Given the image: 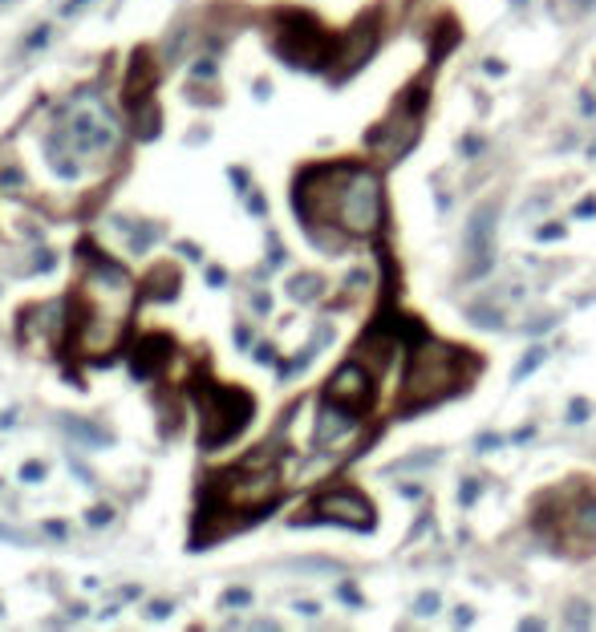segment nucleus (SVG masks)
<instances>
[{"instance_id": "f257e3e1", "label": "nucleus", "mask_w": 596, "mask_h": 632, "mask_svg": "<svg viewBox=\"0 0 596 632\" xmlns=\"http://www.w3.org/2000/svg\"><path fill=\"white\" fill-rule=\"evenodd\" d=\"M293 203L309 231L333 227L337 235H369L382 227V183L361 162L309 167L296 178Z\"/></svg>"}, {"instance_id": "f03ea898", "label": "nucleus", "mask_w": 596, "mask_h": 632, "mask_svg": "<svg viewBox=\"0 0 596 632\" xmlns=\"http://www.w3.org/2000/svg\"><path fill=\"white\" fill-rule=\"evenodd\" d=\"M90 251V280L74 292L69 300V348L77 357H94V361H106L110 353L118 348L122 340V329L131 324V312H134V280L114 264L106 259L98 248L82 243Z\"/></svg>"}, {"instance_id": "7ed1b4c3", "label": "nucleus", "mask_w": 596, "mask_h": 632, "mask_svg": "<svg viewBox=\"0 0 596 632\" xmlns=\"http://www.w3.org/2000/svg\"><path fill=\"white\" fill-rule=\"evenodd\" d=\"M479 373V357L471 348L447 345V340H422V345L410 353L406 377H402V402L398 413H418L426 405H438L447 397L463 393L466 385Z\"/></svg>"}, {"instance_id": "20e7f679", "label": "nucleus", "mask_w": 596, "mask_h": 632, "mask_svg": "<svg viewBox=\"0 0 596 632\" xmlns=\"http://www.w3.org/2000/svg\"><path fill=\"white\" fill-rule=\"evenodd\" d=\"M280 499V470L268 450L244 458L239 466L220 470L207 478L203 502H199V519H260L272 510Z\"/></svg>"}, {"instance_id": "39448f33", "label": "nucleus", "mask_w": 596, "mask_h": 632, "mask_svg": "<svg viewBox=\"0 0 596 632\" xmlns=\"http://www.w3.org/2000/svg\"><path fill=\"white\" fill-rule=\"evenodd\" d=\"M592 483L588 478H572V483L555 486V491H544L536 499V507H531V527L555 551H572V555L596 551V486Z\"/></svg>"}, {"instance_id": "423d86ee", "label": "nucleus", "mask_w": 596, "mask_h": 632, "mask_svg": "<svg viewBox=\"0 0 596 632\" xmlns=\"http://www.w3.org/2000/svg\"><path fill=\"white\" fill-rule=\"evenodd\" d=\"M191 397H195L199 410V446L203 450H215V446H228L236 434H244V426L256 413V397L244 393L236 385H220V381L199 377L191 385Z\"/></svg>"}, {"instance_id": "0eeeda50", "label": "nucleus", "mask_w": 596, "mask_h": 632, "mask_svg": "<svg viewBox=\"0 0 596 632\" xmlns=\"http://www.w3.org/2000/svg\"><path fill=\"white\" fill-rule=\"evenodd\" d=\"M337 45L341 41L333 32H325V24L312 21L309 13H280V57L304 69H325L329 61H337Z\"/></svg>"}, {"instance_id": "6e6552de", "label": "nucleus", "mask_w": 596, "mask_h": 632, "mask_svg": "<svg viewBox=\"0 0 596 632\" xmlns=\"http://www.w3.org/2000/svg\"><path fill=\"white\" fill-rule=\"evenodd\" d=\"M374 381H377V373L369 369L366 361L349 357V361L329 377L325 393H321V405H329V410L345 413V418H353V421L366 418L369 405H374Z\"/></svg>"}, {"instance_id": "1a4fd4ad", "label": "nucleus", "mask_w": 596, "mask_h": 632, "mask_svg": "<svg viewBox=\"0 0 596 632\" xmlns=\"http://www.w3.org/2000/svg\"><path fill=\"white\" fill-rule=\"evenodd\" d=\"M304 519H329V523H345V527H374V502L357 486H333V491L317 494L309 502Z\"/></svg>"}, {"instance_id": "9d476101", "label": "nucleus", "mask_w": 596, "mask_h": 632, "mask_svg": "<svg viewBox=\"0 0 596 632\" xmlns=\"http://www.w3.org/2000/svg\"><path fill=\"white\" fill-rule=\"evenodd\" d=\"M377 45V16H361L357 24L349 29V37H341V45H337V73L333 81H345L353 69H361V65L369 61V53H374Z\"/></svg>"}, {"instance_id": "9b49d317", "label": "nucleus", "mask_w": 596, "mask_h": 632, "mask_svg": "<svg viewBox=\"0 0 596 632\" xmlns=\"http://www.w3.org/2000/svg\"><path fill=\"white\" fill-rule=\"evenodd\" d=\"M155 81H158V69H155V61H150V49H139L134 61H131V69H126V81H122L126 110L150 102V97H155Z\"/></svg>"}, {"instance_id": "f8f14e48", "label": "nucleus", "mask_w": 596, "mask_h": 632, "mask_svg": "<svg viewBox=\"0 0 596 632\" xmlns=\"http://www.w3.org/2000/svg\"><path fill=\"white\" fill-rule=\"evenodd\" d=\"M171 353H175V340L167 337V332L142 337L139 345H134V353H131V369H134V377H155V373L163 369L167 361H171Z\"/></svg>"}, {"instance_id": "ddd939ff", "label": "nucleus", "mask_w": 596, "mask_h": 632, "mask_svg": "<svg viewBox=\"0 0 596 632\" xmlns=\"http://www.w3.org/2000/svg\"><path fill=\"white\" fill-rule=\"evenodd\" d=\"M491 215H495V207L487 203V207H479L474 219H471V231H466V256H471V267H466V275L487 272V264H491V239H487Z\"/></svg>"}, {"instance_id": "4468645a", "label": "nucleus", "mask_w": 596, "mask_h": 632, "mask_svg": "<svg viewBox=\"0 0 596 632\" xmlns=\"http://www.w3.org/2000/svg\"><path fill=\"white\" fill-rule=\"evenodd\" d=\"M317 275H296V280H293V296H301V300H309L312 296V292H317Z\"/></svg>"}, {"instance_id": "2eb2a0df", "label": "nucleus", "mask_w": 596, "mask_h": 632, "mask_svg": "<svg viewBox=\"0 0 596 632\" xmlns=\"http://www.w3.org/2000/svg\"><path fill=\"white\" fill-rule=\"evenodd\" d=\"M110 515H114V510H110V507H94V510H90V515H86V519H90L94 527H102V523H110Z\"/></svg>"}, {"instance_id": "dca6fc26", "label": "nucleus", "mask_w": 596, "mask_h": 632, "mask_svg": "<svg viewBox=\"0 0 596 632\" xmlns=\"http://www.w3.org/2000/svg\"><path fill=\"white\" fill-rule=\"evenodd\" d=\"M21 474H25V478H41L45 466H41V462H25V466H21Z\"/></svg>"}, {"instance_id": "f3484780", "label": "nucleus", "mask_w": 596, "mask_h": 632, "mask_svg": "<svg viewBox=\"0 0 596 632\" xmlns=\"http://www.w3.org/2000/svg\"><path fill=\"white\" fill-rule=\"evenodd\" d=\"M212 73H215V61H199L195 65V77H212Z\"/></svg>"}, {"instance_id": "a211bd4d", "label": "nucleus", "mask_w": 596, "mask_h": 632, "mask_svg": "<svg viewBox=\"0 0 596 632\" xmlns=\"http://www.w3.org/2000/svg\"><path fill=\"white\" fill-rule=\"evenodd\" d=\"M228 604H248V591H244V588H236V591H228Z\"/></svg>"}, {"instance_id": "6ab92c4d", "label": "nucleus", "mask_w": 596, "mask_h": 632, "mask_svg": "<svg viewBox=\"0 0 596 632\" xmlns=\"http://www.w3.org/2000/svg\"><path fill=\"white\" fill-rule=\"evenodd\" d=\"M207 280H212V284H223L228 275H223V267H207Z\"/></svg>"}, {"instance_id": "aec40b11", "label": "nucleus", "mask_w": 596, "mask_h": 632, "mask_svg": "<svg viewBox=\"0 0 596 632\" xmlns=\"http://www.w3.org/2000/svg\"><path fill=\"white\" fill-rule=\"evenodd\" d=\"M45 37H50V29H45V24H41V29H37V32H33V41H29V49H37V45H41V41H45Z\"/></svg>"}, {"instance_id": "412c9836", "label": "nucleus", "mask_w": 596, "mask_h": 632, "mask_svg": "<svg viewBox=\"0 0 596 632\" xmlns=\"http://www.w3.org/2000/svg\"><path fill=\"white\" fill-rule=\"evenodd\" d=\"M167 612H171V604H150V616H155V620H163Z\"/></svg>"}, {"instance_id": "4be33fe9", "label": "nucleus", "mask_w": 596, "mask_h": 632, "mask_svg": "<svg viewBox=\"0 0 596 632\" xmlns=\"http://www.w3.org/2000/svg\"><path fill=\"white\" fill-rule=\"evenodd\" d=\"M179 251H183V256H187V259H199V248H195V243H183Z\"/></svg>"}, {"instance_id": "5701e85b", "label": "nucleus", "mask_w": 596, "mask_h": 632, "mask_svg": "<svg viewBox=\"0 0 596 632\" xmlns=\"http://www.w3.org/2000/svg\"><path fill=\"white\" fill-rule=\"evenodd\" d=\"M86 5V0H69V5L66 8H61V16H69V13H77V8H82Z\"/></svg>"}]
</instances>
